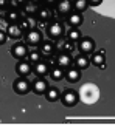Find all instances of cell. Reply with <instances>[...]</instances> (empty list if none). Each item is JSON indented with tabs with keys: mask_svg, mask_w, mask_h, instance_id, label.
Returning a JSON list of instances; mask_svg holds the SVG:
<instances>
[{
	"mask_svg": "<svg viewBox=\"0 0 115 133\" xmlns=\"http://www.w3.org/2000/svg\"><path fill=\"white\" fill-rule=\"evenodd\" d=\"M78 96H79V101H82L86 105H92L100 99V88H98L96 84L87 82L79 88Z\"/></svg>",
	"mask_w": 115,
	"mask_h": 133,
	"instance_id": "cell-1",
	"label": "cell"
},
{
	"mask_svg": "<svg viewBox=\"0 0 115 133\" xmlns=\"http://www.w3.org/2000/svg\"><path fill=\"white\" fill-rule=\"evenodd\" d=\"M64 33H65V26H64V23L59 22V20H53V22L47 26V36H48L51 40L61 39V37L64 36Z\"/></svg>",
	"mask_w": 115,
	"mask_h": 133,
	"instance_id": "cell-2",
	"label": "cell"
},
{
	"mask_svg": "<svg viewBox=\"0 0 115 133\" xmlns=\"http://www.w3.org/2000/svg\"><path fill=\"white\" fill-rule=\"evenodd\" d=\"M98 14L101 16H106V17H111L115 19V0H103L101 6L95 8Z\"/></svg>",
	"mask_w": 115,
	"mask_h": 133,
	"instance_id": "cell-3",
	"label": "cell"
},
{
	"mask_svg": "<svg viewBox=\"0 0 115 133\" xmlns=\"http://www.w3.org/2000/svg\"><path fill=\"white\" fill-rule=\"evenodd\" d=\"M23 39H25L27 45H30V46H39L42 43V33L39 30H36V28H33V30H30V31L25 33Z\"/></svg>",
	"mask_w": 115,
	"mask_h": 133,
	"instance_id": "cell-4",
	"label": "cell"
},
{
	"mask_svg": "<svg viewBox=\"0 0 115 133\" xmlns=\"http://www.w3.org/2000/svg\"><path fill=\"white\" fill-rule=\"evenodd\" d=\"M78 50L81 54H90L95 51V40L92 37H81L78 40Z\"/></svg>",
	"mask_w": 115,
	"mask_h": 133,
	"instance_id": "cell-5",
	"label": "cell"
},
{
	"mask_svg": "<svg viewBox=\"0 0 115 133\" xmlns=\"http://www.w3.org/2000/svg\"><path fill=\"white\" fill-rule=\"evenodd\" d=\"M13 88H14V91H16L17 95H27V93L31 90V84H30L23 76H20V77H17V79L14 81Z\"/></svg>",
	"mask_w": 115,
	"mask_h": 133,
	"instance_id": "cell-6",
	"label": "cell"
},
{
	"mask_svg": "<svg viewBox=\"0 0 115 133\" xmlns=\"http://www.w3.org/2000/svg\"><path fill=\"white\" fill-rule=\"evenodd\" d=\"M84 22V17L81 12L76 11H70L67 16H65V23L69 25V28H79Z\"/></svg>",
	"mask_w": 115,
	"mask_h": 133,
	"instance_id": "cell-7",
	"label": "cell"
},
{
	"mask_svg": "<svg viewBox=\"0 0 115 133\" xmlns=\"http://www.w3.org/2000/svg\"><path fill=\"white\" fill-rule=\"evenodd\" d=\"M79 101V96L75 90H65L62 95H61V102L65 105V107H75Z\"/></svg>",
	"mask_w": 115,
	"mask_h": 133,
	"instance_id": "cell-8",
	"label": "cell"
},
{
	"mask_svg": "<svg viewBox=\"0 0 115 133\" xmlns=\"http://www.w3.org/2000/svg\"><path fill=\"white\" fill-rule=\"evenodd\" d=\"M11 56L22 61L23 57L28 56V48H27V43H22V42H17L11 46Z\"/></svg>",
	"mask_w": 115,
	"mask_h": 133,
	"instance_id": "cell-9",
	"label": "cell"
},
{
	"mask_svg": "<svg viewBox=\"0 0 115 133\" xmlns=\"http://www.w3.org/2000/svg\"><path fill=\"white\" fill-rule=\"evenodd\" d=\"M48 82L44 79V77H39L36 79L33 84H31V88H33V91L36 93V95H45L47 93V90H48Z\"/></svg>",
	"mask_w": 115,
	"mask_h": 133,
	"instance_id": "cell-10",
	"label": "cell"
},
{
	"mask_svg": "<svg viewBox=\"0 0 115 133\" xmlns=\"http://www.w3.org/2000/svg\"><path fill=\"white\" fill-rule=\"evenodd\" d=\"M53 14H55V12H53L48 6H44V8H40V9L38 11L36 16H38V20L40 22V23H45V25H47L48 22H51Z\"/></svg>",
	"mask_w": 115,
	"mask_h": 133,
	"instance_id": "cell-11",
	"label": "cell"
},
{
	"mask_svg": "<svg viewBox=\"0 0 115 133\" xmlns=\"http://www.w3.org/2000/svg\"><path fill=\"white\" fill-rule=\"evenodd\" d=\"M72 9H73V6H72L70 0H59L56 3V12H58V16H67Z\"/></svg>",
	"mask_w": 115,
	"mask_h": 133,
	"instance_id": "cell-12",
	"label": "cell"
},
{
	"mask_svg": "<svg viewBox=\"0 0 115 133\" xmlns=\"http://www.w3.org/2000/svg\"><path fill=\"white\" fill-rule=\"evenodd\" d=\"M56 62H58V65L62 66V68H69V66H72L73 64V57H72V54L70 53H61V54H58L56 56Z\"/></svg>",
	"mask_w": 115,
	"mask_h": 133,
	"instance_id": "cell-13",
	"label": "cell"
},
{
	"mask_svg": "<svg viewBox=\"0 0 115 133\" xmlns=\"http://www.w3.org/2000/svg\"><path fill=\"white\" fill-rule=\"evenodd\" d=\"M31 70H33V66H31V62H28V61H19L17 64H16V71H17V74H20V76H28L30 73H31Z\"/></svg>",
	"mask_w": 115,
	"mask_h": 133,
	"instance_id": "cell-14",
	"label": "cell"
},
{
	"mask_svg": "<svg viewBox=\"0 0 115 133\" xmlns=\"http://www.w3.org/2000/svg\"><path fill=\"white\" fill-rule=\"evenodd\" d=\"M39 50L44 56H53L55 54V50H56V45L50 40H42V43L39 45Z\"/></svg>",
	"mask_w": 115,
	"mask_h": 133,
	"instance_id": "cell-15",
	"label": "cell"
},
{
	"mask_svg": "<svg viewBox=\"0 0 115 133\" xmlns=\"http://www.w3.org/2000/svg\"><path fill=\"white\" fill-rule=\"evenodd\" d=\"M104 50H100V51H93L92 53V59H90V64H93L95 66H100V68H104Z\"/></svg>",
	"mask_w": 115,
	"mask_h": 133,
	"instance_id": "cell-16",
	"label": "cell"
},
{
	"mask_svg": "<svg viewBox=\"0 0 115 133\" xmlns=\"http://www.w3.org/2000/svg\"><path fill=\"white\" fill-rule=\"evenodd\" d=\"M6 34H8L9 39L17 40V39H20V37L23 36V31L20 30V26H19L17 23H13V25H8V28H6Z\"/></svg>",
	"mask_w": 115,
	"mask_h": 133,
	"instance_id": "cell-17",
	"label": "cell"
},
{
	"mask_svg": "<svg viewBox=\"0 0 115 133\" xmlns=\"http://www.w3.org/2000/svg\"><path fill=\"white\" fill-rule=\"evenodd\" d=\"M73 64H75V66L81 71V70L89 68V65H90V59H89L86 54H79V56H76V57L73 59Z\"/></svg>",
	"mask_w": 115,
	"mask_h": 133,
	"instance_id": "cell-18",
	"label": "cell"
},
{
	"mask_svg": "<svg viewBox=\"0 0 115 133\" xmlns=\"http://www.w3.org/2000/svg\"><path fill=\"white\" fill-rule=\"evenodd\" d=\"M5 20H6L9 25L19 23V22H20V12H19L16 8H13V9H9L8 12H5Z\"/></svg>",
	"mask_w": 115,
	"mask_h": 133,
	"instance_id": "cell-19",
	"label": "cell"
},
{
	"mask_svg": "<svg viewBox=\"0 0 115 133\" xmlns=\"http://www.w3.org/2000/svg\"><path fill=\"white\" fill-rule=\"evenodd\" d=\"M34 74L38 77H45L47 74H50V66L47 65V62H38V64H34Z\"/></svg>",
	"mask_w": 115,
	"mask_h": 133,
	"instance_id": "cell-20",
	"label": "cell"
},
{
	"mask_svg": "<svg viewBox=\"0 0 115 133\" xmlns=\"http://www.w3.org/2000/svg\"><path fill=\"white\" fill-rule=\"evenodd\" d=\"M17 25L20 26V30L23 31V34H25L27 31H30V30H33V28H34L36 20H34L33 17H25V19H20V22H19Z\"/></svg>",
	"mask_w": 115,
	"mask_h": 133,
	"instance_id": "cell-21",
	"label": "cell"
},
{
	"mask_svg": "<svg viewBox=\"0 0 115 133\" xmlns=\"http://www.w3.org/2000/svg\"><path fill=\"white\" fill-rule=\"evenodd\" d=\"M50 77H51L53 81H56V82H59V81H62V79L65 77V73H64V70H62V66H59V65H55L53 68H50Z\"/></svg>",
	"mask_w": 115,
	"mask_h": 133,
	"instance_id": "cell-22",
	"label": "cell"
},
{
	"mask_svg": "<svg viewBox=\"0 0 115 133\" xmlns=\"http://www.w3.org/2000/svg\"><path fill=\"white\" fill-rule=\"evenodd\" d=\"M45 98H47L48 102H56L58 99H61V91L56 87H48V90L45 93Z\"/></svg>",
	"mask_w": 115,
	"mask_h": 133,
	"instance_id": "cell-23",
	"label": "cell"
},
{
	"mask_svg": "<svg viewBox=\"0 0 115 133\" xmlns=\"http://www.w3.org/2000/svg\"><path fill=\"white\" fill-rule=\"evenodd\" d=\"M65 79H67L70 84H75V82H78V81L81 79L79 70H78V68H72V66H69V71L65 73Z\"/></svg>",
	"mask_w": 115,
	"mask_h": 133,
	"instance_id": "cell-24",
	"label": "cell"
},
{
	"mask_svg": "<svg viewBox=\"0 0 115 133\" xmlns=\"http://www.w3.org/2000/svg\"><path fill=\"white\" fill-rule=\"evenodd\" d=\"M72 6H73V11H76V12H84V11L89 8V3H87V0H73Z\"/></svg>",
	"mask_w": 115,
	"mask_h": 133,
	"instance_id": "cell-25",
	"label": "cell"
},
{
	"mask_svg": "<svg viewBox=\"0 0 115 133\" xmlns=\"http://www.w3.org/2000/svg\"><path fill=\"white\" fill-rule=\"evenodd\" d=\"M65 36H67L65 39H67V40H70V42H78V40L82 37L78 28H69V31H67Z\"/></svg>",
	"mask_w": 115,
	"mask_h": 133,
	"instance_id": "cell-26",
	"label": "cell"
},
{
	"mask_svg": "<svg viewBox=\"0 0 115 133\" xmlns=\"http://www.w3.org/2000/svg\"><path fill=\"white\" fill-rule=\"evenodd\" d=\"M40 56H42V53H40V51H38V50H33L31 53H28V62L38 64V62H40Z\"/></svg>",
	"mask_w": 115,
	"mask_h": 133,
	"instance_id": "cell-27",
	"label": "cell"
},
{
	"mask_svg": "<svg viewBox=\"0 0 115 133\" xmlns=\"http://www.w3.org/2000/svg\"><path fill=\"white\" fill-rule=\"evenodd\" d=\"M61 50L64 51V53H72L73 50H75V46H73V42H70V40H62L61 42Z\"/></svg>",
	"mask_w": 115,
	"mask_h": 133,
	"instance_id": "cell-28",
	"label": "cell"
},
{
	"mask_svg": "<svg viewBox=\"0 0 115 133\" xmlns=\"http://www.w3.org/2000/svg\"><path fill=\"white\" fill-rule=\"evenodd\" d=\"M38 6L36 5H33V3H28L25 8H23V12L28 16V17H31V16H34V14H38Z\"/></svg>",
	"mask_w": 115,
	"mask_h": 133,
	"instance_id": "cell-29",
	"label": "cell"
},
{
	"mask_svg": "<svg viewBox=\"0 0 115 133\" xmlns=\"http://www.w3.org/2000/svg\"><path fill=\"white\" fill-rule=\"evenodd\" d=\"M87 3H89V6H92V8H98V6H101L103 0H87Z\"/></svg>",
	"mask_w": 115,
	"mask_h": 133,
	"instance_id": "cell-30",
	"label": "cell"
},
{
	"mask_svg": "<svg viewBox=\"0 0 115 133\" xmlns=\"http://www.w3.org/2000/svg\"><path fill=\"white\" fill-rule=\"evenodd\" d=\"M6 39H8V34L5 33L3 30H0V45H3L6 42Z\"/></svg>",
	"mask_w": 115,
	"mask_h": 133,
	"instance_id": "cell-31",
	"label": "cell"
},
{
	"mask_svg": "<svg viewBox=\"0 0 115 133\" xmlns=\"http://www.w3.org/2000/svg\"><path fill=\"white\" fill-rule=\"evenodd\" d=\"M22 2H23V0H9V5H11L13 8H16V6H19Z\"/></svg>",
	"mask_w": 115,
	"mask_h": 133,
	"instance_id": "cell-32",
	"label": "cell"
},
{
	"mask_svg": "<svg viewBox=\"0 0 115 133\" xmlns=\"http://www.w3.org/2000/svg\"><path fill=\"white\" fill-rule=\"evenodd\" d=\"M9 5V0H0V9H5Z\"/></svg>",
	"mask_w": 115,
	"mask_h": 133,
	"instance_id": "cell-33",
	"label": "cell"
},
{
	"mask_svg": "<svg viewBox=\"0 0 115 133\" xmlns=\"http://www.w3.org/2000/svg\"><path fill=\"white\" fill-rule=\"evenodd\" d=\"M47 2V5H55V3H58L56 0H45Z\"/></svg>",
	"mask_w": 115,
	"mask_h": 133,
	"instance_id": "cell-34",
	"label": "cell"
}]
</instances>
